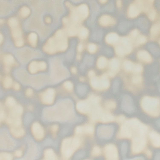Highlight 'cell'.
I'll list each match as a JSON object with an SVG mask.
<instances>
[{"instance_id":"1f68e13d","label":"cell","mask_w":160,"mask_h":160,"mask_svg":"<svg viewBox=\"0 0 160 160\" xmlns=\"http://www.w3.org/2000/svg\"><path fill=\"white\" fill-rule=\"evenodd\" d=\"M12 83V80L11 78L9 77H6L3 81V85L6 88H9L11 87Z\"/></svg>"},{"instance_id":"7402d4cb","label":"cell","mask_w":160,"mask_h":160,"mask_svg":"<svg viewBox=\"0 0 160 160\" xmlns=\"http://www.w3.org/2000/svg\"><path fill=\"white\" fill-rule=\"evenodd\" d=\"M148 47L149 50L155 55L158 56L160 54V49L156 45L150 44Z\"/></svg>"},{"instance_id":"11a10c76","label":"cell","mask_w":160,"mask_h":160,"mask_svg":"<svg viewBox=\"0 0 160 160\" xmlns=\"http://www.w3.org/2000/svg\"><path fill=\"white\" fill-rule=\"evenodd\" d=\"M159 91H160V86H159Z\"/></svg>"},{"instance_id":"f546056e","label":"cell","mask_w":160,"mask_h":160,"mask_svg":"<svg viewBox=\"0 0 160 160\" xmlns=\"http://www.w3.org/2000/svg\"><path fill=\"white\" fill-rule=\"evenodd\" d=\"M142 77L139 75H136L133 76L132 78V83L135 84L141 83L142 81Z\"/></svg>"},{"instance_id":"f907efd6","label":"cell","mask_w":160,"mask_h":160,"mask_svg":"<svg viewBox=\"0 0 160 160\" xmlns=\"http://www.w3.org/2000/svg\"><path fill=\"white\" fill-rule=\"evenodd\" d=\"M147 154L148 156L151 157V152H150V151H148L147 152Z\"/></svg>"},{"instance_id":"4fadbf2b","label":"cell","mask_w":160,"mask_h":160,"mask_svg":"<svg viewBox=\"0 0 160 160\" xmlns=\"http://www.w3.org/2000/svg\"><path fill=\"white\" fill-rule=\"evenodd\" d=\"M138 58L141 61L147 63L151 62L152 58L150 54L147 51L140 50L137 53Z\"/></svg>"},{"instance_id":"d590c367","label":"cell","mask_w":160,"mask_h":160,"mask_svg":"<svg viewBox=\"0 0 160 160\" xmlns=\"http://www.w3.org/2000/svg\"><path fill=\"white\" fill-rule=\"evenodd\" d=\"M64 86L65 88L68 90L71 91L72 89L73 85L70 81L65 82L64 83Z\"/></svg>"},{"instance_id":"ac0fdd59","label":"cell","mask_w":160,"mask_h":160,"mask_svg":"<svg viewBox=\"0 0 160 160\" xmlns=\"http://www.w3.org/2000/svg\"><path fill=\"white\" fill-rule=\"evenodd\" d=\"M105 40L107 43L113 44L116 43L118 41L119 37L117 34L115 33H111L106 36Z\"/></svg>"},{"instance_id":"e0dca14e","label":"cell","mask_w":160,"mask_h":160,"mask_svg":"<svg viewBox=\"0 0 160 160\" xmlns=\"http://www.w3.org/2000/svg\"><path fill=\"white\" fill-rule=\"evenodd\" d=\"M160 32V24L158 23L154 24L151 27L150 31L151 38L153 39L155 38L159 34Z\"/></svg>"},{"instance_id":"8992f818","label":"cell","mask_w":160,"mask_h":160,"mask_svg":"<svg viewBox=\"0 0 160 160\" xmlns=\"http://www.w3.org/2000/svg\"><path fill=\"white\" fill-rule=\"evenodd\" d=\"M114 128L111 126L101 125L97 129V135L99 138L103 139H109L113 136Z\"/></svg>"},{"instance_id":"5b68a950","label":"cell","mask_w":160,"mask_h":160,"mask_svg":"<svg viewBox=\"0 0 160 160\" xmlns=\"http://www.w3.org/2000/svg\"><path fill=\"white\" fill-rule=\"evenodd\" d=\"M8 24L11 30L12 36L15 41L22 38V33L18 20L12 17L8 20Z\"/></svg>"},{"instance_id":"cb8c5ba5","label":"cell","mask_w":160,"mask_h":160,"mask_svg":"<svg viewBox=\"0 0 160 160\" xmlns=\"http://www.w3.org/2000/svg\"><path fill=\"white\" fill-rule=\"evenodd\" d=\"M79 31V37L81 39H85L88 37V31L87 28L84 27L82 28Z\"/></svg>"},{"instance_id":"f6af8a7d","label":"cell","mask_w":160,"mask_h":160,"mask_svg":"<svg viewBox=\"0 0 160 160\" xmlns=\"http://www.w3.org/2000/svg\"><path fill=\"white\" fill-rule=\"evenodd\" d=\"M78 52H81L82 50V46L81 44H79L78 47Z\"/></svg>"},{"instance_id":"d6986e66","label":"cell","mask_w":160,"mask_h":160,"mask_svg":"<svg viewBox=\"0 0 160 160\" xmlns=\"http://www.w3.org/2000/svg\"><path fill=\"white\" fill-rule=\"evenodd\" d=\"M107 64V60L104 57H100L97 61V66L100 69L104 68L106 66Z\"/></svg>"},{"instance_id":"8d00e7d4","label":"cell","mask_w":160,"mask_h":160,"mask_svg":"<svg viewBox=\"0 0 160 160\" xmlns=\"http://www.w3.org/2000/svg\"><path fill=\"white\" fill-rule=\"evenodd\" d=\"M139 31L137 29H135L132 30L130 33V36L132 38L137 37L139 34Z\"/></svg>"},{"instance_id":"f1b7e54d","label":"cell","mask_w":160,"mask_h":160,"mask_svg":"<svg viewBox=\"0 0 160 160\" xmlns=\"http://www.w3.org/2000/svg\"><path fill=\"white\" fill-rule=\"evenodd\" d=\"M148 17L150 20L153 21L157 17V12L153 8L149 11L147 13Z\"/></svg>"},{"instance_id":"9a60e30c","label":"cell","mask_w":160,"mask_h":160,"mask_svg":"<svg viewBox=\"0 0 160 160\" xmlns=\"http://www.w3.org/2000/svg\"><path fill=\"white\" fill-rule=\"evenodd\" d=\"M100 24L104 26L114 24L115 22L114 19L108 15H104L101 17L99 20Z\"/></svg>"},{"instance_id":"f35d334b","label":"cell","mask_w":160,"mask_h":160,"mask_svg":"<svg viewBox=\"0 0 160 160\" xmlns=\"http://www.w3.org/2000/svg\"><path fill=\"white\" fill-rule=\"evenodd\" d=\"M39 67L40 70H44L46 68V63L44 62H39Z\"/></svg>"},{"instance_id":"db71d44e","label":"cell","mask_w":160,"mask_h":160,"mask_svg":"<svg viewBox=\"0 0 160 160\" xmlns=\"http://www.w3.org/2000/svg\"><path fill=\"white\" fill-rule=\"evenodd\" d=\"M3 23V20L0 19V23L2 24Z\"/></svg>"},{"instance_id":"ee69618b","label":"cell","mask_w":160,"mask_h":160,"mask_svg":"<svg viewBox=\"0 0 160 160\" xmlns=\"http://www.w3.org/2000/svg\"><path fill=\"white\" fill-rule=\"evenodd\" d=\"M155 159L156 160H160V152H158L156 154Z\"/></svg>"},{"instance_id":"8fae6325","label":"cell","mask_w":160,"mask_h":160,"mask_svg":"<svg viewBox=\"0 0 160 160\" xmlns=\"http://www.w3.org/2000/svg\"><path fill=\"white\" fill-rule=\"evenodd\" d=\"M141 11L140 8L135 3H132L128 9V16L131 18H136L139 15Z\"/></svg>"},{"instance_id":"836d02e7","label":"cell","mask_w":160,"mask_h":160,"mask_svg":"<svg viewBox=\"0 0 160 160\" xmlns=\"http://www.w3.org/2000/svg\"><path fill=\"white\" fill-rule=\"evenodd\" d=\"M142 70V67L141 65L139 64H134L133 71L135 73H140L141 72Z\"/></svg>"},{"instance_id":"484cf974","label":"cell","mask_w":160,"mask_h":160,"mask_svg":"<svg viewBox=\"0 0 160 160\" xmlns=\"http://www.w3.org/2000/svg\"><path fill=\"white\" fill-rule=\"evenodd\" d=\"M87 90V87L84 85H79L77 88L78 93L81 96L84 95L86 93Z\"/></svg>"},{"instance_id":"603a6c76","label":"cell","mask_w":160,"mask_h":160,"mask_svg":"<svg viewBox=\"0 0 160 160\" xmlns=\"http://www.w3.org/2000/svg\"><path fill=\"white\" fill-rule=\"evenodd\" d=\"M30 12V10L28 7L24 6L20 10L19 14L22 17L26 18L29 16Z\"/></svg>"},{"instance_id":"f5cc1de1","label":"cell","mask_w":160,"mask_h":160,"mask_svg":"<svg viewBox=\"0 0 160 160\" xmlns=\"http://www.w3.org/2000/svg\"><path fill=\"white\" fill-rule=\"evenodd\" d=\"M3 40V37L1 33L0 34V42L1 43Z\"/></svg>"},{"instance_id":"7bdbcfd3","label":"cell","mask_w":160,"mask_h":160,"mask_svg":"<svg viewBox=\"0 0 160 160\" xmlns=\"http://www.w3.org/2000/svg\"><path fill=\"white\" fill-rule=\"evenodd\" d=\"M116 3L118 8H120L121 7L122 5L121 0H117Z\"/></svg>"},{"instance_id":"7dc6e473","label":"cell","mask_w":160,"mask_h":160,"mask_svg":"<svg viewBox=\"0 0 160 160\" xmlns=\"http://www.w3.org/2000/svg\"><path fill=\"white\" fill-rule=\"evenodd\" d=\"M46 22L47 23H50L51 22V18L49 17H47L45 19Z\"/></svg>"},{"instance_id":"ab89813d","label":"cell","mask_w":160,"mask_h":160,"mask_svg":"<svg viewBox=\"0 0 160 160\" xmlns=\"http://www.w3.org/2000/svg\"><path fill=\"white\" fill-rule=\"evenodd\" d=\"M119 83L118 81H114L113 84V89L114 92H117L118 88Z\"/></svg>"},{"instance_id":"7c38bea8","label":"cell","mask_w":160,"mask_h":160,"mask_svg":"<svg viewBox=\"0 0 160 160\" xmlns=\"http://www.w3.org/2000/svg\"><path fill=\"white\" fill-rule=\"evenodd\" d=\"M120 64L118 60L116 58L112 59L109 62L110 70L109 75L111 77H113L118 72Z\"/></svg>"},{"instance_id":"ffe728a7","label":"cell","mask_w":160,"mask_h":160,"mask_svg":"<svg viewBox=\"0 0 160 160\" xmlns=\"http://www.w3.org/2000/svg\"><path fill=\"white\" fill-rule=\"evenodd\" d=\"M29 71L32 73H35L38 71L40 70L39 62H32L29 65Z\"/></svg>"},{"instance_id":"9f6ffc18","label":"cell","mask_w":160,"mask_h":160,"mask_svg":"<svg viewBox=\"0 0 160 160\" xmlns=\"http://www.w3.org/2000/svg\"><path fill=\"white\" fill-rule=\"evenodd\" d=\"M159 44H160V41H159Z\"/></svg>"},{"instance_id":"44dd1931","label":"cell","mask_w":160,"mask_h":160,"mask_svg":"<svg viewBox=\"0 0 160 160\" xmlns=\"http://www.w3.org/2000/svg\"><path fill=\"white\" fill-rule=\"evenodd\" d=\"M28 41L30 44L33 47H35L37 44V34L34 32L30 33L28 37Z\"/></svg>"},{"instance_id":"7a4b0ae2","label":"cell","mask_w":160,"mask_h":160,"mask_svg":"<svg viewBox=\"0 0 160 160\" xmlns=\"http://www.w3.org/2000/svg\"><path fill=\"white\" fill-rule=\"evenodd\" d=\"M66 5L70 10L69 17H67L70 22L78 24L88 17L89 9L86 5L82 4L74 7L68 2H66Z\"/></svg>"},{"instance_id":"ba28073f","label":"cell","mask_w":160,"mask_h":160,"mask_svg":"<svg viewBox=\"0 0 160 160\" xmlns=\"http://www.w3.org/2000/svg\"><path fill=\"white\" fill-rule=\"evenodd\" d=\"M122 109L127 113H132L134 110V106L133 100L128 95H125L122 98L121 102Z\"/></svg>"},{"instance_id":"d6a6232c","label":"cell","mask_w":160,"mask_h":160,"mask_svg":"<svg viewBox=\"0 0 160 160\" xmlns=\"http://www.w3.org/2000/svg\"><path fill=\"white\" fill-rule=\"evenodd\" d=\"M93 58L91 56H87L84 59V63L88 65H91L93 62Z\"/></svg>"},{"instance_id":"52a82bcc","label":"cell","mask_w":160,"mask_h":160,"mask_svg":"<svg viewBox=\"0 0 160 160\" xmlns=\"http://www.w3.org/2000/svg\"><path fill=\"white\" fill-rule=\"evenodd\" d=\"M146 143L145 136H139L134 137L133 140L132 150L135 153L141 152L145 148Z\"/></svg>"},{"instance_id":"bcb514c9","label":"cell","mask_w":160,"mask_h":160,"mask_svg":"<svg viewBox=\"0 0 160 160\" xmlns=\"http://www.w3.org/2000/svg\"><path fill=\"white\" fill-rule=\"evenodd\" d=\"M14 89L16 90H17L19 89L20 88V86L19 84L17 83H15L14 86Z\"/></svg>"},{"instance_id":"6da1fadb","label":"cell","mask_w":160,"mask_h":160,"mask_svg":"<svg viewBox=\"0 0 160 160\" xmlns=\"http://www.w3.org/2000/svg\"><path fill=\"white\" fill-rule=\"evenodd\" d=\"M67 47L66 32L63 30L60 29L48 40L43 49L47 53L52 54L57 51H64Z\"/></svg>"},{"instance_id":"681fc988","label":"cell","mask_w":160,"mask_h":160,"mask_svg":"<svg viewBox=\"0 0 160 160\" xmlns=\"http://www.w3.org/2000/svg\"><path fill=\"white\" fill-rule=\"evenodd\" d=\"M156 123L157 126L160 128V118L157 121Z\"/></svg>"},{"instance_id":"e575fe53","label":"cell","mask_w":160,"mask_h":160,"mask_svg":"<svg viewBox=\"0 0 160 160\" xmlns=\"http://www.w3.org/2000/svg\"><path fill=\"white\" fill-rule=\"evenodd\" d=\"M97 47L96 45L93 43L89 44L88 46V51L91 53H94L96 51Z\"/></svg>"},{"instance_id":"d4e9b609","label":"cell","mask_w":160,"mask_h":160,"mask_svg":"<svg viewBox=\"0 0 160 160\" xmlns=\"http://www.w3.org/2000/svg\"><path fill=\"white\" fill-rule=\"evenodd\" d=\"M123 65L125 70L130 71L133 70L134 64L130 61L127 60L124 62Z\"/></svg>"},{"instance_id":"3957f363","label":"cell","mask_w":160,"mask_h":160,"mask_svg":"<svg viewBox=\"0 0 160 160\" xmlns=\"http://www.w3.org/2000/svg\"><path fill=\"white\" fill-rule=\"evenodd\" d=\"M141 105L143 110L148 114L158 116L160 112V101L157 98L146 96L141 101Z\"/></svg>"},{"instance_id":"4dcf8cb0","label":"cell","mask_w":160,"mask_h":160,"mask_svg":"<svg viewBox=\"0 0 160 160\" xmlns=\"http://www.w3.org/2000/svg\"><path fill=\"white\" fill-rule=\"evenodd\" d=\"M128 151V145L126 142H123L121 146V152L123 158L126 157Z\"/></svg>"},{"instance_id":"74e56055","label":"cell","mask_w":160,"mask_h":160,"mask_svg":"<svg viewBox=\"0 0 160 160\" xmlns=\"http://www.w3.org/2000/svg\"><path fill=\"white\" fill-rule=\"evenodd\" d=\"M24 43L22 38L20 39L15 41V44L18 47L22 46Z\"/></svg>"},{"instance_id":"2e32d148","label":"cell","mask_w":160,"mask_h":160,"mask_svg":"<svg viewBox=\"0 0 160 160\" xmlns=\"http://www.w3.org/2000/svg\"><path fill=\"white\" fill-rule=\"evenodd\" d=\"M54 95V90L52 89H49L42 94V98L44 101H52Z\"/></svg>"},{"instance_id":"60d3db41","label":"cell","mask_w":160,"mask_h":160,"mask_svg":"<svg viewBox=\"0 0 160 160\" xmlns=\"http://www.w3.org/2000/svg\"><path fill=\"white\" fill-rule=\"evenodd\" d=\"M26 94L27 95L30 96L32 94V90L30 88H28L27 89L26 92Z\"/></svg>"},{"instance_id":"b9f144b4","label":"cell","mask_w":160,"mask_h":160,"mask_svg":"<svg viewBox=\"0 0 160 160\" xmlns=\"http://www.w3.org/2000/svg\"><path fill=\"white\" fill-rule=\"evenodd\" d=\"M95 73L94 72L93 70H90L88 72V76L91 78L94 77Z\"/></svg>"},{"instance_id":"4316f807","label":"cell","mask_w":160,"mask_h":160,"mask_svg":"<svg viewBox=\"0 0 160 160\" xmlns=\"http://www.w3.org/2000/svg\"><path fill=\"white\" fill-rule=\"evenodd\" d=\"M146 37L143 35H139L135 41L136 45H139L145 43L147 41Z\"/></svg>"},{"instance_id":"c3c4849f","label":"cell","mask_w":160,"mask_h":160,"mask_svg":"<svg viewBox=\"0 0 160 160\" xmlns=\"http://www.w3.org/2000/svg\"><path fill=\"white\" fill-rule=\"evenodd\" d=\"M72 72L74 73H76L77 72V69L75 67H73L71 68Z\"/></svg>"},{"instance_id":"30bf717a","label":"cell","mask_w":160,"mask_h":160,"mask_svg":"<svg viewBox=\"0 0 160 160\" xmlns=\"http://www.w3.org/2000/svg\"><path fill=\"white\" fill-rule=\"evenodd\" d=\"M132 45H124L121 43L117 46L115 48L116 54L120 56H122L129 53L132 50Z\"/></svg>"},{"instance_id":"277c9868","label":"cell","mask_w":160,"mask_h":160,"mask_svg":"<svg viewBox=\"0 0 160 160\" xmlns=\"http://www.w3.org/2000/svg\"><path fill=\"white\" fill-rule=\"evenodd\" d=\"M90 83L93 88L100 90L107 89L109 86V80L105 75L99 78L95 77L92 78Z\"/></svg>"},{"instance_id":"816d5d0a","label":"cell","mask_w":160,"mask_h":160,"mask_svg":"<svg viewBox=\"0 0 160 160\" xmlns=\"http://www.w3.org/2000/svg\"><path fill=\"white\" fill-rule=\"evenodd\" d=\"M100 2L102 3H104L107 2V0H99Z\"/></svg>"},{"instance_id":"83f0119b","label":"cell","mask_w":160,"mask_h":160,"mask_svg":"<svg viewBox=\"0 0 160 160\" xmlns=\"http://www.w3.org/2000/svg\"><path fill=\"white\" fill-rule=\"evenodd\" d=\"M4 62L5 63L7 66H10L14 62V58L12 55H8L5 57Z\"/></svg>"},{"instance_id":"9c48e42d","label":"cell","mask_w":160,"mask_h":160,"mask_svg":"<svg viewBox=\"0 0 160 160\" xmlns=\"http://www.w3.org/2000/svg\"><path fill=\"white\" fill-rule=\"evenodd\" d=\"M154 0H135V3L141 11L147 13L153 8V4Z\"/></svg>"},{"instance_id":"5bb4252c","label":"cell","mask_w":160,"mask_h":160,"mask_svg":"<svg viewBox=\"0 0 160 160\" xmlns=\"http://www.w3.org/2000/svg\"><path fill=\"white\" fill-rule=\"evenodd\" d=\"M149 138L152 145L156 148H160V134L155 132H151Z\"/></svg>"}]
</instances>
